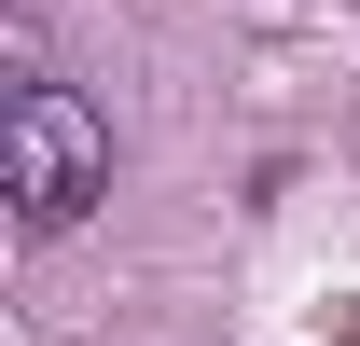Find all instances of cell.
<instances>
[{
	"mask_svg": "<svg viewBox=\"0 0 360 346\" xmlns=\"http://www.w3.org/2000/svg\"><path fill=\"white\" fill-rule=\"evenodd\" d=\"M0 194H14L28 236H70V222L111 194V125H97L84 84H56V70L14 84V111H0Z\"/></svg>",
	"mask_w": 360,
	"mask_h": 346,
	"instance_id": "6da1fadb",
	"label": "cell"
}]
</instances>
